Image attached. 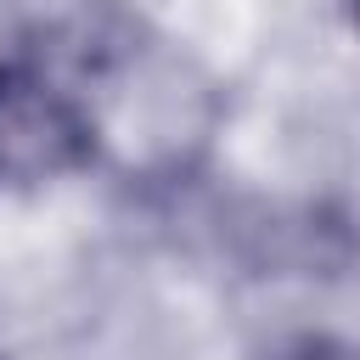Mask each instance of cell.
<instances>
[{
	"mask_svg": "<svg viewBox=\"0 0 360 360\" xmlns=\"http://www.w3.org/2000/svg\"><path fill=\"white\" fill-rule=\"evenodd\" d=\"M101 118L90 90L68 84L34 56H0V186H34L101 158Z\"/></svg>",
	"mask_w": 360,
	"mask_h": 360,
	"instance_id": "1",
	"label": "cell"
},
{
	"mask_svg": "<svg viewBox=\"0 0 360 360\" xmlns=\"http://www.w3.org/2000/svg\"><path fill=\"white\" fill-rule=\"evenodd\" d=\"M259 360H360V343L332 338V332H298V338L276 343V349L259 354Z\"/></svg>",
	"mask_w": 360,
	"mask_h": 360,
	"instance_id": "2",
	"label": "cell"
},
{
	"mask_svg": "<svg viewBox=\"0 0 360 360\" xmlns=\"http://www.w3.org/2000/svg\"><path fill=\"white\" fill-rule=\"evenodd\" d=\"M349 17H354V28H360V0H349Z\"/></svg>",
	"mask_w": 360,
	"mask_h": 360,
	"instance_id": "3",
	"label": "cell"
}]
</instances>
